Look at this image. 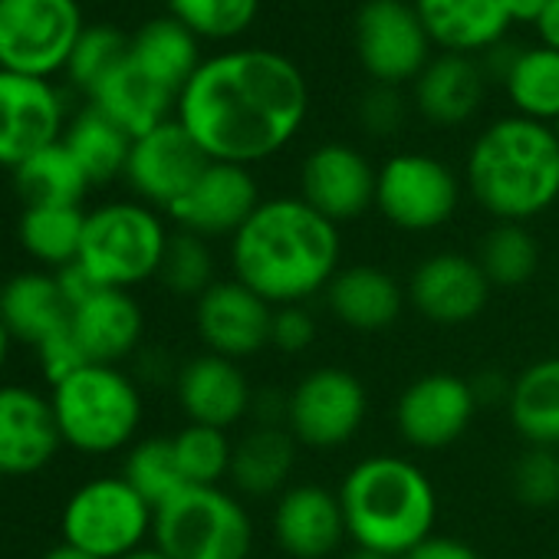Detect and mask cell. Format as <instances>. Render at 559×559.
Returning a JSON list of instances; mask_svg holds the SVG:
<instances>
[{
	"mask_svg": "<svg viewBox=\"0 0 559 559\" xmlns=\"http://www.w3.org/2000/svg\"><path fill=\"white\" fill-rule=\"evenodd\" d=\"M310 109L300 67L270 50H227L201 60L175 119L211 162L257 165L287 148Z\"/></svg>",
	"mask_w": 559,
	"mask_h": 559,
	"instance_id": "obj_1",
	"label": "cell"
},
{
	"mask_svg": "<svg viewBox=\"0 0 559 559\" xmlns=\"http://www.w3.org/2000/svg\"><path fill=\"white\" fill-rule=\"evenodd\" d=\"M230 273L270 307L323 297L343 266L340 224L304 198H266L230 237Z\"/></svg>",
	"mask_w": 559,
	"mask_h": 559,
	"instance_id": "obj_2",
	"label": "cell"
},
{
	"mask_svg": "<svg viewBox=\"0 0 559 559\" xmlns=\"http://www.w3.org/2000/svg\"><path fill=\"white\" fill-rule=\"evenodd\" d=\"M467 191L500 224H530L559 201V139L552 126L507 116L490 122L464 165Z\"/></svg>",
	"mask_w": 559,
	"mask_h": 559,
	"instance_id": "obj_3",
	"label": "cell"
},
{
	"mask_svg": "<svg viewBox=\"0 0 559 559\" xmlns=\"http://www.w3.org/2000/svg\"><path fill=\"white\" fill-rule=\"evenodd\" d=\"M336 493L353 546L402 559L435 533L438 493L412 457L369 454L346 471Z\"/></svg>",
	"mask_w": 559,
	"mask_h": 559,
	"instance_id": "obj_4",
	"label": "cell"
},
{
	"mask_svg": "<svg viewBox=\"0 0 559 559\" xmlns=\"http://www.w3.org/2000/svg\"><path fill=\"white\" fill-rule=\"evenodd\" d=\"M50 405L63 444L80 454L122 451L142 425V392L119 366H83L53 385Z\"/></svg>",
	"mask_w": 559,
	"mask_h": 559,
	"instance_id": "obj_5",
	"label": "cell"
},
{
	"mask_svg": "<svg viewBox=\"0 0 559 559\" xmlns=\"http://www.w3.org/2000/svg\"><path fill=\"white\" fill-rule=\"evenodd\" d=\"M152 543L168 559H250L253 520L224 484L185 487L155 510Z\"/></svg>",
	"mask_w": 559,
	"mask_h": 559,
	"instance_id": "obj_6",
	"label": "cell"
},
{
	"mask_svg": "<svg viewBox=\"0 0 559 559\" xmlns=\"http://www.w3.org/2000/svg\"><path fill=\"white\" fill-rule=\"evenodd\" d=\"M168 237L155 207L142 201H112L86 214L80 263L96 276L99 287L132 290L158 276Z\"/></svg>",
	"mask_w": 559,
	"mask_h": 559,
	"instance_id": "obj_7",
	"label": "cell"
},
{
	"mask_svg": "<svg viewBox=\"0 0 559 559\" xmlns=\"http://www.w3.org/2000/svg\"><path fill=\"white\" fill-rule=\"evenodd\" d=\"M152 523L155 510L122 474L93 477L76 487L60 516L63 543L96 559H126L129 552L142 549L152 536Z\"/></svg>",
	"mask_w": 559,
	"mask_h": 559,
	"instance_id": "obj_8",
	"label": "cell"
},
{
	"mask_svg": "<svg viewBox=\"0 0 559 559\" xmlns=\"http://www.w3.org/2000/svg\"><path fill=\"white\" fill-rule=\"evenodd\" d=\"M83 34L80 0H0V70L50 80Z\"/></svg>",
	"mask_w": 559,
	"mask_h": 559,
	"instance_id": "obj_9",
	"label": "cell"
},
{
	"mask_svg": "<svg viewBox=\"0 0 559 559\" xmlns=\"http://www.w3.org/2000/svg\"><path fill=\"white\" fill-rule=\"evenodd\" d=\"M287 431L300 448H346L369 418L366 382L343 366H317L287 389Z\"/></svg>",
	"mask_w": 559,
	"mask_h": 559,
	"instance_id": "obj_10",
	"label": "cell"
},
{
	"mask_svg": "<svg viewBox=\"0 0 559 559\" xmlns=\"http://www.w3.org/2000/svg\"><path fill=\"white\" fill-rule=\"evenodd\" d=\"M461 204L457 175L435 155L399 152L376 178V211L405 234L444 227Z\"/></svg>",
	"mask_w": 559,
	"mask_h": 559,
	"instance_id": "obj_11",
	"label": "cell"
},
{
	"mask_svg": "<svg viewBox=\"0 0 559 559\" xmlns=\"http://www.w3.org/2000/svg\"><path fill=\"white\" fill-rule=\"evenodd\" d=\"M477 408L471 379L435 369L399 392L395 431L415 451H444L467 435Z\"/></svg>",
	"mask_w": 559,
	"mask_h": 559,
	"instance_id": "obj_12",
	"label": "cell"
},
{
	"mask_svg": "<svg viewBox=\"0 0 559 559\" xmlns=\"http://www.w3.org/2000/svg\"><path fill=\"white\" fill-rule=\"evenodd\" d=\"M431 37L405 0H366L356 17V50L366 73L382 86L418 80L428 67Z\"/></svg>",
	"mask_w": 559,
	"mask_h": 559,
	"instance_id": "obj_13",
	"label": "cell"
},
{
	"mask_svg": "<svg viewBox=\"0 0 559 559\" xmlns=\"http://www.w3.org/2000/svg\"><path fill=\"white\" fill-rule=\"evenodd\" d=\"M490 280L480 263L461 250H438L415 263L405 294L412 310L431 326L457 330L474 323L490 304Z\"/></svg>",
	"mask_w": 559,
	"mask_h": 559,
	"instance_id": "obj_14",
	"label": "cell"
},
{
	"mask_svg": "<svg viewBox=\"0 0 559 559\" xmlns=\"http://www.w3.org/2000/svg\"><path fill=\"white\" fill-rule=\"evenodd\" d=\"M207 165L211 158L191 139V132L178 119H168L152 132L132 139L126 181L148 207L168 211L188 194V188L201 178Z\"/></svg>",
	"mask_w": 559,
	"mask_h": 559,
	"instance_id": "obj_15",
	"label": "cell"
},
{
	"mask_svg": "<svg viewBox=\"0 0 559 559\" xmlns=\"http://www.w3.org/2000/svg\"><path fill=\"white\" fill-rule=\"evenodd\" d=\"M67 103L50 80L0 70V165L17 168L63 139Z\"/></svg>",
	"mask_w": 559,
	"mask_h": 559,
	"instance_id": "obj_16",
	"label": "cell"
},
{
	"mask_svg": "<svg viewBox=\"0 0 559 559\" xmlns=\"http://www.w3.org/2000/svg\"><path fill=\"white\" fill-rule=\"evenodd\" d=\"M273 307L240 280H217L194 300V330L204 353L243 362L270 349Z\"/></svg>",
	"mask_w": 559,
	"mask_h": 559,
	"instance_id": "obj_17",
	"label": "cell"
},
{
	"mask_svg": "<svg viewBox=\"0 0 559 559\" xmlns=\"http://www.w3.org/2000/svg\"><path fill=\"white\" fill-rule=\"evenodd\" d=\"M376 178L379 168L359 148L326 142L304 158L300 198L333 224H349L376 207Z\"/></svg>",
	"mask_w": 559,
	"mask_h": 559,
	"instance_id": "obj_18",
	"label": "cell"
},
{
	"mask_svg": "<svg viewBox=\"0 0 559 559\" xmlns=\"http://www.w3.org/2000/svg\"><path fill=\"white\" fill-rule=\"evenodd\" d=\"M273 543L290 559L343 556L349 539L340 493L320 484H290L273 503Z\"/></svg>",
	"mask_w": 559,
	"mask_h": 559,
	"instance_id": "obj_19",
	"label": "cell"
},
{
	"mask_svg": "<svg viewBox=\"0 0 559 559\" xmlns=\"http://www.w3.org/2000/svg\"><path fill=\"white\" fill-rule=\"evenodd\" d=\"M257 207H260V191L250 168L211 162L201 171V178L188 188V194L168 207V214L181 230H191L204 240L214 237L230 240Z\"/></svg>",
	"mask_w": 559,
	"mask_h": 559,
	"instance_id": "obj_20",
	"label": "cell"
},
{
	"mask_svg": "<svg viewBox=\"0 0 559 559\" xmlns=\"http://www.w3.org/2000/svg\"><path fill=\"white\" fill-rule=\"evenodd\" d=\"M175 399L188 425L230 431L234 425L250 418L253 389L240 362L214 353H201L175 372Z\"/></svg>",
	"mask_w": 559,
	"mask_h": 559,
	"instance_id": "obj_21",
	"label": "cell"
},
{
	"mask_svg": "<svg viewBox=\"0 0 559 559\" xmlns=\"http://www.w3.org/2000/svg\"><path fill=\"white\" fill-rule=\"evenodd\" d=\"M60 444L50 399L27 385H0V477L37 474Z\"/></svg>",
	"mask_w": 559,
	"mask_h": 559,
	"instance_id": "obj_22",
	"label": "cell"
},
{
	"mask_svg": "<svg viewBox=\"0 0 559 559\" xmlns=\"http://www.w3.org/2000/svg\"><path fill=\"white\" fill-rule=\"evenodd\" d=\"M336 323L353 333H385L402 320L408 304L405 284L376 263H343L323 294Z\"/></svg>",
	"mask_w": 559,
	"mask_h": 559,
	"instance_id": "obj_23",
	"label": "cell"
},
{
	"mask_svg": "<svg viewBox=\"0 0 559 559\" xmlns=\"http://www.w3.org/2000/svg\"><path fill=\"white\" fill-rule=\"evenodd\" d=\"M70 326L90 362L119 366L139 349L145 336V313L129 290L106 287L70 313Z\"/></svg>",
	"mask_w": 559,
	"mask_h": 559,
	"instance_id": "obj_24",
	"label": "cell"
},
{
	"mask_svg": "<svg viewBox=\"0 0 559 559\" xmlns=\"http://www.w3.org/2000/svg\"><path fill=\"white\" fill-rule=\"evenodd\" d=\"M90 106L106 112L116 126H122L132 139L152 132L155 126L175 119L171 112L178 109V96L155 83L132 57H126L93 93Z\"/></svg>",
	"mask_w": 559,
	"mask_h": 559,
	"instance_id": "obj_25",
	"label": "cell"
},
{
	"mask_svg": "<svg viewBox=\"0 0 559 559\" xmlns=\"http://www.w3.org/2000/svg\"><path fill=\"white\" fill-rule=\"evenodd\" d=\"M415 11L435 44L464 57L500 44L513 21L507 0H415Z\"/></svg>",
	"mask_w": 559,
	"mask_h": 559,
	"instance_id": "obj_26",
	"label": "cell"
},
{
	"mask_svg": "<svg viewBox=\"0 0 559 559\" xmlns=\"http://www.w3.org/2000/svg\"><path fill=\"white\" fill-rule=\"evenodd\" d=\"M300 444L287 428H260L250 425L230 454V487L243 497H280L290 487Z\"/></svg>",
	"mask_w": 559,
	"mask_h": 559,
	"instance_id": "obj_27",
	"label": "cell"
},
{
	"mask_svg": "<svg viewBox=\"0 0 559 559\" xmlns=\"http://www.w3.org/2000/svg\"><path fill=\"white\" fill-rule=\"evenodd\" d=\"M484 70L464 53H444L428 60L415 80V99L428 122L435 126H464L484 103Z\"/></svg>",
	"mask_w": 559,
	"mask_h": 559,
	"instance_id": "obj_28",
	"label": "cell"
},
{
	"mask_svg": "<svg viewBox=\"0 0 559 559\" xmlns=\"http://www.w3.org/2000/svg\"><path fill=\"white\" fill-rule=\"evenodd\" d=\"M507 418L526 444L559 448V356H543L513 376Z\"/></svg>",
	"mask_w": 559,
	"mask_h": 559,
	"instance_id": "obj_29",
	"label": "cell"
},
{
	"mask_svg": "<svg viewBox=\"0 0 559 559\" xmlns=\"http://www.w3.org/2000/svg\"><path fill=\"white\" fill-rule=\"evenodd\" d=\"M0 323L27 346H40L47 336L70 323V307L60 297L53 273H17L0 290Z\"/></svg>",
	"mask_w": 559,
	"mask_h": 559,
	"instance_id": "obj_30",
	"label": "cell"
},
{
	"mask_svg": "<svg viewBox=\"0 0 559 559\" xmlns=\"http://www.w3.org/2000/svg\"><path fill=\"white\" fill-rule=\"evenodd\" d=\"M129 57L175 96H181V90L201 67L198 37L175 17H155L145 27H139Z\"/></svg>",
	"mask_w": 559,
	"mask_h": 559,
	"instance_id": "obj_31",
	"label": "cell"
},
{
	"mask_svg": "<svg viewBox=\"0 0 559 559\" xmlns=\"http://www.w3.org/2000/svg\"><path fill=\"white\" fill-rule=\"evenodd\" d=\"M90 185L93 181L63 145V139L14 168V188L24 207H80Z\"/></svg>",
	"mask_w": 559,
	"mask_h": 559,
	"instance_id": "obj_32",
	"label": "cell"
},
{
	"mask_svg": "<svg viewBox=\"0 0 559 559\" xmlns=\"http://www.w3.org/2000/svg\"><path fill=\"white\" fill-rule=\"evenodd\" d=\"M63 145L73 152V158L80 162V168L93 185H106L126 175L132 135L96 106H86L70 119L63 132Z\"/></svg>",
	"mask_w": 559,
	"mask_h": 559,
	"instance_id": "obj_33",
	"label": "cell"
},
{
	"mask_svg": "<svg viewBox=\"0 0 559 559\" xmlns=\"http://www.w3.org/2000/svg\"><path fill=\"white\" fill-rule=\"evenodd\" d=\"M474 260L480 263L490 287L516 290L536 276L539 270V243L526 224H500L493 221L490 230H484Z\"/></svg>",
	"mask_w": 559,
	"mask_h": 559,
	"instance_id": "obj_34",
	"label": "cell"
},
{
	"mask_svg": "<svg viewBox=\"0 0 559 559\" xmlns=\"http://www.w3.org/2000/svg\"><path fill=\"white\" fill-rule=\"evenodd\" d=\"M83 230H86L83 207H24L17 227L24 250L34 260L57 270L80 260Z\"/></svg>",
	"mask_w": 559,
	"mask_h": 559,
	"instance_id": "obj_35",
	"label": "cell"
},
{
	"mask_svg": "<svg viewBox=\"0 0 559 559\" xmlns=\"http://www.w3.org/2000/svg\"><path fill=\"white\" fill-rule=\"evenodd\" d=\"M503 86H507L510 103L520 109V116L546 122V126L556 122L559 119V50L552 47L520 50Z\"/></svg>",
	"mask_w": 559,
	"mask_h": 559,
	"instance_id": "obj_36",
	"label": "cell"
},
{
	"mask_svg": "<svg viewBox=\"0 0 559 559\" xmlns=\"http://www.w3.org/2000/svg\"><path fill=\"white\" fill-rule=\"evenodd\" d=\"M122 477L135 487V493L152 510H158L162 503H168L175 493H181L188 487L171 438H145V441H135L129 448V454H126Z\"/></svg>",
	"mask_w": 559,
	"mask_h": 559,
	"instance_id": "obj_37",
	"label": "cell"
},
{
	"mask_svg": "<svg viewBox=\"0 0 559 559\" xmlns=\"http://www.w3.org/2000/svg\"><path fill=\"white\" fill-rule=\"evenodd\" d=\"M158 280L175 294V297H191L198 300L204 290H211L217 284V263H214V250L204 237L191 234V230H175L168 237L165 257H162V270Z\"/></svg>",
	"mask_w": 559,
	"mask_h": 559,
	"instance_id": "obj_38",
	"label": "cell"
},
{
	"mask_svg": "<svg viewBox=\"0 0 559 559\" xmlns=\"http://www.w3.org/2000/svg\"><path fill=\"white\" fill-rule=\"evenodd\" d=\"M171 441L188 487H221L227 480L234 454V441L227 438V431L207 425H185L178 435H171Z\"/></svg>",
	"mask_w": 559,
	"mask_h": 559,
	"instance_id": "obj_39",
	"label": "cell"
},
{
	"mask_svg": "<svg viewBox=\"0 0 559 559\" xmlns=\"http://www.w3.org/2000/svg\"><path fill=\"white\" fill-rule=\"evenodd\" d=\"M132 37H126L116 27L96 24V27H83L70 63H67V76L73 80L76 90H83L86 96L129 57Z\"/></svg>",
	"mask_w": 559,
	"mask_h": 559,
	"instance_id": "obj_40",
	"label": "cell"
},
{
	"mask_svg": "<svg viewBox=\"0 0 559 559\" xmlns=\"http://www.w3.org/2000/svg\"><path fill=\"white\" fill-rule=\"evenodd\" d=\"M260 0H168V11L194 37L227 40L243 34L257 17Z\"/></svg>",
	"mask_w": 559,
	"mask_h": 559,
	"instance_id": "obj_41",
	"label": "cell"
},
{
	"mask_svg": "<svg viewBox=\"0 0 559 559\" xmlns=\"http://www.w3.org/2000/svg\"><path fill=\"white\" fill-rule=\"evenodd\" d=\"M510 490L530 510H549L559 503V451L526 444L510 467Z\"/></svg>",
	"mask_w": 559,
	"mask_h": 559,
	"instance_id": "obj_42",
	"label": "cell"
},
{
	"mask_svg": "<svg viewBox=\"0 0 559 559\" xmlns=\"http://www.w3.org/2000/svg\"><path fill=\"white\" fill-rule=\"evenodd\" d=\"M320 336L317 313L310 304H290V307H273V323H270V349L284 356H304L313 349Z\"/></svg>",
	"mask_w": 559,
	"mask_h": 559,
	"instance_id": "obj_43",
	"label": "cell"
},
{
	"mask_svg": "<svg viewBox=\"0 0 559 559\" xmlns=\"http://www.w3.org/2000/svg\"><path fill=\"white\" fill-rule=\"evenodd\" d=\"M37 359H40V369L47 376L50 385H60L63 379H70L73 372H80L83 366H90L80 340L73 336V326L67 323L63 330H57L53 336H47L40 346H37Z\"/></svg>",
	"mask_w": 559,
	"mask_h": 559,
	"instance_id": "obj_44",
	"label": "cell"
},
{
	"mask_svg": "<svg viewBox=\"0 0 559 559\" xmlns=\"http://www.w3.org/2000/svg\"><path fill=\"white\" fill-rule=\"evenodd\" d=\"M359 119L366 126V132L372 135H392L402 129L405 122V103L402 96L395 93V86H376L362 96L359 103Z\"/></svg>",
	"mask_w": 559,
	"mask_h": 559,
	"instance_id": "obj_45",
	"label": "cell"
},
{
	"mask_svg": "<svg viewBox=\"0 0 559 559\" xmlns=\"http://www.w3.org/2000/svg\"><path fill=\"white\" fill-rule=\"evenodd\" d=\"M53 280H57L60 297L67 300L70 313H73L76 307H83L90 297H96L99 290H106V287H99V284H96V276H93L80 260H73V263H67V266H60V270L53 273Z\"/></svg>",
	"mask_w": 559,
	"mask_h": 559,
	"instance_id": "obj_46",
	"label": "cell"
},
{
	"mask_svg": "<svg viewBox=\"0 0 559 559\" xmlns=\"http://www.w3.org/2000/svg\"><path fill=\"white\" fill-rule=\"evenodd\" d=\"M287 392L280 389H253L250 402V418L260 428H287Z\"/></svg>",
	"mask_w": 559,
	"mask_h": 559,
	"instance_id": "obj_47",
	"label": "cell"
},
{
	"mask_svg": "<svg viewBox=\"0 0 559 559\" xmlns=\"http://www.w3.org/2000/svg\"><path fill=\"white\" fill-rule=\"evenodd\" d=\"M402 559H480V552L457 539V536H441V533H431L428 539H421L415 549H408Z\"/></svg>",
	"mask_w": 559,
	"mask_h": 559,
	"instance_id": "obj_48",
	"label": "cell"
},
{
	"mask_svg": "<svg viewBox=\"0 0 559 559\" xmlns=\"http://www.w3.org/2000/svg\"><path fill=\"white\" fill-rule=\"evenodd\" d=\"M510 382H513V379H503V372H497V369L477 372V376L471 379V389H474L477 405H480V408H484V405H507V399H510Z\"/></svg>",
	"mask_w": 559,
	"mask_h": 559,
	"instance_id": "obj_49",
	"label": "cell"
},
{
	"mask_svg": "<svg viewBox=\"0 0 559 559\" xmlns=\"http://www.w3.org/2000/svg\"><path fill=\"white\" fill-rule=\"evenodd\" d=\"M536 31H539L543 47L559 50V0H549V4L543 8V14L536 17Z\"/></svg>",
	"mask_w": 559,
	"mask_h": 559,
	"instance_id": "obj_50",
	"label": "cell"
},
{
	"mask_svg": "<svg viewBox=\"0 0 559 559\" xmlns=\"http://www.w3.org/2000/svg\"><path fill=\"white\" fill-rule=\"evenodd\" d=\"M546 4L549 0H507V11L513 21H533L536 24V17L543 14Z\"/></svg>",
	"mask_w": 559,
	"mask_h": 559,
	"instance_id": "obj_51",
	"label": "cell"
},
{
	"mask_svg": "<svg viewBox=\"0 0 559 559\" xmlns=\"http://www.w3.org/2000/svg\"><path fill=\"white\" fill-rule=\"evenodd\" d=\"M44 559H96V556H90V552H83V549H76V546H70V543H60V546H53Z\"/></svg>",
	"mask_w": 559,
	"mask_h": 559,
	"instance_id": "obj_52",
	"label": "cell"
},
{
	"mask_svg": "<svg viewBox=\"0 0 559 559\" xmlns=\"http://www.w3.org/2000/svg\"><path fill=\"white\" fill-rule=\"evenodd\" d=\"M340 559H392V556H385V552H376V549H362V546H353V549H346Z\"/></svg>",
	"mask_w": 559,
	"mask_h": 559,
	"instance_id": "obj_53",
	"label": "cell"
},
{
	"mask_svg": "<svg viewBox=\"0 0 559 559\" xmlns=\"http://www.w3.org/2000/svg\"><path fill=\"white\" fill-rule=\"evenodd\" d=\"M11 333H8V326L0 323V369H4V362H8V353H11Z\"/></svg>",
	"mask_w": 559,
	"mask_h": 559,
	"instance_id": "obj_54",
	"label": "cell"
},
{
	"mask_svg": "<svg viewBox=\"0 0 559 559\" xmlns=\"http://www.w3.org/2000/svg\"><path fill=\"white\" fill-rule=\"evenodd\" d=\"M126 559H168L162 549H155V546H142V549H135V552H129Z\"/></svg>",
	"mask_w": 559,
	"mask_h": 559,
	"instance_id": "obj_55",
	"label": "cell"
},
{
	"mask_svg": "<svg viewBox=\"0 0 559 559\" xmlns=\"http://www.w3.org/2000/svg\"><path fill=\"white\" fill-rule=\"evenodd\" d=\"M552 132H556V139H559V119L552 122Z\"/></svg>",
	"mask_w": 559,
	"mask_h": 559,
	"instance_id": "obj_56",
	"label": "cell"
},
{
	"mask_svg": "<svg viewBox=\"0 0 559 559\" xmlns=\"http://www.w3.org/2000/svg\"><path fill=\"white\" fill-rule=\"evenodd\" d=\"M556 304H559V284H556Z\"/></svg>",
	"mask_w": 559,
	"mask_h": 559,
	"instance_id": "obj_57",
	"label": "cell"
}]
</instances>
